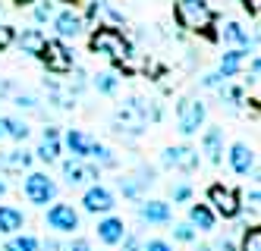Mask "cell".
Returning a JSON list of instances; mask_svg holds the SVG:
<instances>
[{"mask_svg": "<svg viewBox=\"0 0 261 251\" xmlns=\"http://www.w3.org/2000/svg\"><path fill=\"white\" fill-rule=\"evenodd\" d=\"M164 110L154 101L145 98H129L117 113H114V132L117 135H139L148 123H161Z\"/></svg>", "mask_w": 261, "mask_h": 251, "instance_id": "cell-1", "label": "cell"}, {"mask_svg": "<svg viewBox=\"0 0 261 251\" xmlns=\"http://www.w3.org/2000/svg\"><path fill=\"white\" fill-rule=\"evenodd\" d=\"M88 47H91V53H101V57L117 60V63H123V60L133 57L129 41L123 38V32L114 29V25H98L95 32H91V38H88Z\"/></svg>", "mask_w": 261, "mask_h": 251, "instance_id": "cell-2", "label": "cell"}, {"mask_svg": "<svg viewBox=\"0 0 261 251\" xmlns=\"http://www.w3.org/2000/svg\"><path fill=\"white\" fill-rule=\"evenodd\" d=\"M173 16L186 32H211L214 19H217L208 0H176Z\"/></svg>", "mask_w": 261, "mask_h": 251, "instance_id": "cell-3", "label": "cell"}, {"mask_svg": "<svg viewBox=\"0 0 261 251\" xmlns=\"http://www.w3.org/2000/svg\"><path fill=\"white\" fill-rule=\"evenodd\" d=\"M208 207L214 210V217H223V220H236L242 214V195L233 188V185H223V182H214L208 188Z\"/></svg>", "mask_w": 261, "mask_h": 251, "instance_id": "cell-4", "label": "cell"}, {"mask_svg": "<svg viewBox=\"0 0 261 251\" xmlns=\"http://www.w3.org/2000/svg\"><path fill=\"white\" fill-rule=\"evenodd\" d=\"M38 60L47 66L50 75H66L72 66H76V57H72V50L60 41V38H47V44H44Z\"/></svg>", "mask_w": 261, "mask_h": 251, "instance_id": "cell-5", "label": "cell"}, {"mask_svg": "<svg viewBox=\"0 0 261 251\" xmlns=\"http://www.w3.org/2000/svg\"><path fill=\"white\" fill-rule=\"evenodd\" d=\"M22 195H25L32 204L44 207V204H50L54 198H57V182H54L47 173L32 170L29 176H25V182H22Z\"/></svg>", "mask_w": 261, "mask_h": 251, "instance_id": "cell-6", "label": "cell"}, {"mask_svg": "<svg viewBox=\"0 0 261 251\" xmlns=\"http://www.w3.org/2000/svg\"><path fill=\"white\" fill-rule=\"evenodd\" d=\"M204 120H208V107H204L201 101H195V98H182L179 101V107H176V126H179L182 135H195L204 126Z\"/></svg>", "mask_w": 261, "mask_h": 251, "instance_id": "cell-7", "label": "cell"}, {"mask_svg": "<svg viewBox=\"0 0 261 251\" xmlns=\"http://www.w3.org/2000/svg\"><path fill=\"white\" fill-rule=\"evenodd\" d=\"M161 163L167 170H176V173H195L201 163V154L189 145H173V148H164Z\"/></svg>", "mask_w": 261, "mask_h": 251, "instance_id": "cell-8", "label": "cell"}, {"mask_svg": "<svg viewBox=\"0 0 261 251\" xmlns=\"http://www.w3.org/2000/svg\"><path fill=\"white\" fill-rule=\"evenodd\" d=\"M60 176L66 185H98L101 179V170L95 163H88V160H76V157H69L60 163Z\"/></svg>", "mask_w": 261, "mask_h": 251, "instance_id": "cell-9", "label": "cell"}, {"mask_svg": "<svg viewBox=\"0 0 261 251\" xmlns=\"http://www.w3.org/2000/svg\"><path fill=\"white\" fill-rule=\"evenodd\" d=\"M82 207L88 210V214H110V210L117 207V195L110 191L107 185H88L85 195H82Z\"/></svg>", "mask_w": 261, "mask_h": 251, "instance_id": "cell-10", "label": "cell"}, {"mask_svg": "<svg viewBox=\"0 0 261 251\" xmlns=\"http://www.w3.org/2000/svg\"><path fill=\"white\" fill-rule=\"evenodd\" d=\"M47 226L54 233H76L79 229V210L72 204H50L47 207Z\"/></svg>", "mask_w": 261, "mask_h": 251, "instance_id": "cell-11", "label": "cell"}, {"mask_svg": "<svg viewBox=\"0 0 261 251\" xmlns=\"http://www.w3.org/2000/svg\"><path fill=\"white\" fill-rule=\"evenodd\" d=\"M227 163H230V170L236 173V176H249V173H255V151L246 145V142H236V145H230V151H227Z\"/></svg>", "mask_w": 261, "mask_h": 251, "instance_id": "cell-12", "label": "cell"}, {"mask_svg": "<svg viewBox=\"0 0 261 251\" xmlns=\"http://www.w3.org/2000/svg\"><path fill=\"white\" fill-rule=\"evenodd\" d=\"M54 32H57L60 41L66 38H79L85 32V19L76 10H63V13H54Z\"/></svg>", "mask_w": 261, "mask_h": 251, "instance_id": "cell-13", "label": "cell"}, {"mask_svg": "<svg viewBox=\"0 0 261 251\" xmlns=\"http://www.w3.org/2000/svg\"><path fill=\"white\" fill-rule=\"evenodd\" d=\"M201 154L204 160L220 166L223 163V126H208L201 135Z\"/></svg>", "mask_w": 261, "mask_h": 251, "instance_id": "cell-14", "label": "cell"}, {"mask_svg": "<svg viewBox=\"0 0 261 251\" xmlns=\"http://www.w3.org/2000/svg\"><path fill=\"white\" fill-rule=\"evenodd\" d=\"M60 151H63V142H60V129L57 126H47L41 132V142H38V151L32 154V157H38L44 163H54L60 157Z\"/></svg>", "mask_w": 261, "mask_h": 251, "instance_id": "cell-15", "label": "cell"}, {"mask_svg": "<svg viewBox=\"0 0 261 251\" xmlns=\"http://www.w3.org/2000/svg\"><path fill=\"white\" fill-rule=\"evenodd\" d=\"M139 220L151 226H167L173 220V210L167 201H139Z\"/></svg>", "mask_w": 261, "mask_h": 251, "instance_id": "cell-16", "label": "cell"}, {"mask_svg": "<svg viewBox=\"0 0 261 251\" xmlns=\"http://www.w3.org/2000/svg\"><path fill=\"white\" fill-rule=\"evenodd\" d=\"M60 142L66 145V151L72 154L76 160H88V151H91V135H85L82 129H66V135H60Z\"/></svg>", "mask_w": 261, "mask_h": 251, "instance_id": "cell-17", "label": "cell"}, {"mask_svg": "<svg viewBox=\"0 0 261 251\" xmlns=\"http://www.w3.org/2000/svg\"><path fill=\"white\" fill-rule=\"evenodd\" d=\"M126 233H129V229H126L123 217H110V214H107L104 220H98V239H101L104 245H120Z\"/></svg>", "mask_w": 261, "mask_h": 251, "instance_id": "cell-18", "label": "cell"}, {"mask_svg": "<svg viewBox=\"0 0 261 251\" xmlns=\"http://www.w3.org/2000/svg\"><path fill=\"white\" fill-rule=\"evenodd\" d=\"M189 223L195 233H214V226H217V217H214V210L208 204H189Z\"/></svg>", "mask_w": 261, "mask_h": 251, "instance_id": "cell-19", "label": "cell"}, {"mask_svg": "<svg viewBox=\"0 0 261 251\" xmlns=\"http://www.w3.org/2000/svg\"><path fill=\"white\" fill-rule=\"evenodd\" d=\"M246 60H249V50H239V47L227 50V53L220 57V69H217V75H220L223 82H227V79H233V75H239V72H242Z\"/></svg>", "mask_w": 261, "mask_h": 251, "instance_id": "cell-20", "label": "cell"}, {"mask_svg": "<svg viewBox=\"0 0 261 251\" xmlns=\"http://www.w3.org/2000/svg\"><path fill=\"white\" fill-rule=\"evenodd\" d=\"M32 166V151L16 148V151H0V173H19Z\"/></svg>", "mask_w": 261, "mask_h": 251, "instance_id": "cell-21", "label": "cell"}, {"mask_svg": "<svg viewBox=\"0 0 261 251\" xmlns=\"http://www.w3.org/2000/svg\"><path fill=\"white\" fill-rule=\"evenodd\" d=\"M22 226H25V214H22L19 207L0 204V233H4V236H16Z\"/></svg>", "mask_w": 261, "mask_h": 251, "instance_id": "cell-22", "label": "cell"}, {"mask_svg": "<svg viewBox=\"0 0 261 251\" xmlns=\"http://www.w3.org/2000/svg\"><path fill=\"white\" fill-rule=\"evenodd\" d=\"M29 123L16 117H0V142H25L29 138Z\"/></svg>", "mask_w": 261, "mask_h": 251, "instance_id": "cell-23", "label": "cell"}, {"mask_svg": "<svg viewBox=\"0 0 261 251\" xmlns=\"http://www.w3.org/2000/svg\"><path fill=\"white\" fill-rule=\"evenodd\" d=\"M16 44H19L22 53H32V57H41L44 44H47V35L41 29H25L22 35H16Z\"/></svg>", "mask_w": 261, "mask_h": 251, "instance_id": "cell-24", "label": "cell"}, {"mask_svg": "<svg viewBox=\"0 0 261 251\" xmlns=\"http://www.w3.org/2000/svg\"><path fill=\"white\" fill-rule=\"evenodd\" d=\"M223 41L233 44V47H239V50H252L255 38H252L246 29H242L239 22H227V25H223Z\"/></svg>", "mask_w": 261, "mask_h": 251, "instance_id": "cell-25", "label": "cell"}, {"mask_svg": "<svg viewBox=\"0 0 261 251\" xmlns=\"http://www.w3.org/2000/svg\"><path fill=\"white\" fill-rule=\"evenodd\" d=\"M88 160H95V166L101 170H117V154L110 151L107 145H101V142H91V151H88Z\"/></svg>", "mask_w": 261, "mask_h": 251, "instance_id": "cell-26", "label": "cell"}, {"mask_svg": "<svg viewBox=\"0 0 261 251\" xmlns=\"http://www.w3.org/2000/svg\"><path fill=\"white\" fill-rule=\"evenodd\" d=\"M41 248V242L35 239V236H10L7 239V245H4V251H38Z\"/></svg>", "mask_w": 261, "mask_h": 251, "instance_id": "cell-27", "label": "cell"}, {"mask_svg": "<svg viewBox=\"0 0 261 251\" xmlns=\"http://www.w3.org/2000/svg\"><path fill=\"white\" fill-rule=\"evenodd\" d=\"M120 191H123V198H133V201H142V191H145V185L133 176V173H129V176H123L120 182Z\"/></svg>", "mask_w": 261, "mask_h": 251, "instance_id": "cell-28", "label": "cell"}, {"mask_svg": "<svg viewBox=\"0 0 261 251\" xmlns=\"http://www.w3.org/2000/svg\"><path fill=\"white\" fill-rule=\"evenodd\" d=\"M239 251H261V229H258V223L246 226V233H242V245H239Z\"/></svg>", "mask_w": 261, "mask_h": 251, "instance_id": "cell-29", "label": "cell"}, {"mask_svg": "<svg viewBox=\"0 0 261 251\" xmlns=\"http://www.w3.org/2000/svg\"><path fill=\"white\" fill-rule=\"evenodd\" d=\"M13 104L19 107V110H29V113H38V107H41L38 94H32V91H19V94H13Z\"/></svg>", "mask_w": 261, "mask_h": 251, "instance_id": "cell-30", "label": "cell"}, {"mask_svg": "<svg viewBox=\"0 0 261 251\" xmlns=\"http://www.w3.org/2000/svg\"><path fill=\"white\" fill-rule=\"evenodd\" d=\"M170 198H173V204H186V201L192 198V185L186 182V179L170 182Z\"/></svg>", "mask_w": 261, "mask_h": 251, "instance_id": "cell-31", "label": "cell"}, {"mask_svg": "<svg viewBox=\"0 0 261 251\" xmlns=\"http://www.w3.org/2000/svg\"><path fill=\"white\" fill-rule=\"evenodd\" d=\"M95 88H98V94H107L110 98V94L117 91V75L114 72H98L95 75Z\"/></svg>", "mask_w": 261, "mask_h": 251, "instance_id": "cell-32", "label": "cell"}, {"mask_svg": "<svg viewBox=\"0 0 261 251\" xmlns=\"http://www.w3.org/2000/svg\"><path fill=\"white\" fill-rule=\"evenodd\" d=\"M195 236H198V233H195L189 223H173V239H176V242L192 245V242H195Z\"/></svg>", "mask_w": 261, "mask_h": 251, "instance_id": "cell-33", "label": "cell"}, {"mask_svg": "<svg viewBox=\"0 0 261 251\" xmlns=\"http://www.w3.org/2000/svg\"><path fill=\"white\" fill-rule=\"evenodd\" d=\"M242 207H249V214H252V217H258V210H261V191H258V185H252V191L246 195Z\"/></svg>", "mask_w": 261, "mask_h": 251, "instance_id": "cell-34", "label": "cell"}, {"mask_svg": "<svg viewBox=\"0 0 261 251\" xmlns=\"http://www.w3.org/2000/svg\"><path fill=\"white\" fill-rule=\"evenodd\" d=\"M220 98H223V104L239 107V104H242V91H239V88H233V85H223V88H220Z\"/></svg>", "mask_w": 261, "mask_h": 251, "instance_id": "cell-35", "label": "cell"}, {"mask_svg": "<svg viewBox=\"0 0 261 251\" xmlns=\"http://www.w3.org/2000/svg\"><path fill=\"white\" fill-rule=\"evenodd\" d=\"M54 19V4H38L35 7V22H47Z\"/></svg>", "mask_w": 261, "mask_h": 251, "instance_id": "cell-36", "label": "cell"}, {"mask_svg": "<svg viewBox=\"0 0 261 251\" xmlns=\"http://www.w3.org/2000/svg\"><path fill=\"white\" fill-rule=\"evenodd\" d=\"M13 41H16V32H13V25H0V50H7Z\"/></svg>", "mask_w": 261, "mask_h": 251, "instance_id": "cell-37", "label": "cell"}, {"mask_svg": "<svg viewBox=\"0 0 261 251\" xmlns=\"http://www.w3.org/2000/svg\"><path fill=\"white\" fill-rule=\"evenodd\" d=\"M120 245H123V251H142V242H139V236H133V233H126Z\"/></svg>", "mask_w": 261, "mask_h": 251, "instance_id": "cell-38", "label": "cell"}, {"mask_svg": "<svg viewBox=\"0 0 261 251\" xmlns=\"http://www.w3.org/2000/svg\"><path fill=\"white\" fill-rule=\"evenodd\" d=\"M142 251H176V248H173L170 242H164V239H151V242H148Z\"/></svg>", "mask_w": 261, "mask_h": 251, "instance_id": "cell-39", "label": "cell"}, {"mask_svg": "<svg viewBox=\"0 0 261 251\" xmlns=\"http://www.w3.org/2000/svg\"><path fill=\"white\" fill-rule=\"evenodd\" d=\"M63 251H91L88 239H72L69 245H63Z\"/></svg>", "mask_w": 261, "mask_h": 251, "instance_id": "cell-40", "label": "cell"}, {"mask_svg": "<svg viewBox=\"0 0 261 251\" xmlns=\"http://www.w3.org/2000/svg\"><path fill=\"white\" fill-rule=\"evenodd\" d=\"M220 82H223V79H220L217 72H211V75H204V79H201V85H204V88H220Z\"/></svg>", "mask_w": 261, "mask_h": 251, "instance_id": "cell-41", "label": "cell"}, {"mask_svg": "<svg viewBox=\"0 0 261 251\" xmlns=\"http://www.w3.org/2000/svg\"><path fill=\"white\" fill-rule=\"evenodd\" d=\"M38 251H63V242H60V239H47Z\"/></svg>", "mask_w": 261, "mask_h": 251, "instance_id": "cell-42", "label": "cell"}, {"mask_svg": "<svg viewBox=\"0 0 261 251\" xmlns=\"http://www.w3.org/2000/svg\"><path fill=\"white\" fill-rule=\"evenodd\" d=\"M249 75H252L249 82H252V85H258V75H261V63H258V57H252V72H249Z\"/></svg>", "mask_w": 261, "mask_h": 251, "instance_id": "cell-43", "label": "cell"}, {"mask_svg": "<svg viewBox=\"0 0 261 251\" xmlns=\"http://www.w3.org/2000/svg\"><path fill=\"white\" fill-rule=\"evenodd\" d=\"M195 251H217V245H214V242H201Z\"/></svg>", "mask_w": 261, "mask_h": 251, "instance_id": "cell-44", "label": "cell"}, {"mask_svg": "<svg viewBox=\"0 0 261 251\" xmlns=\"http://www.w3.org/2000/svg\"><path fill=\"white\" fill-rule=\"evenodd\" d=\"M7 94H10V82L4 79V82H0V98H7Z\"/></svg>", "mask_w": 261, "mask_h": 251, "instance_id": "cell-45", "label": "cell"}, {"mask_svg": "<svg viewBox=\"0 0 261 251\" xmlns=\"http://www.w3.org/2000/svg\"><path fill=\"white\" fill-rule=\"evenodd\" d=\"M7 191H10V185H7L4 179H0V198H4V195H7Z\"/></svg>", "mask_w": 261, "mask_h": 251, "instance_id": "cell-46", "label": "cell"}, {"mask_svg": "<svg viewBox=\"0 0 261 251\" xmlns=\"http://www.w3.org/2000/svg\"><path fill=\"white\" fill-rule=\"evenodd\" d=\"M13 4H19V7H22V4H32V0H13Z\"/></svg>", "mask_w": 261, "mask_h": 251, "instance_id": "cell-47", "label": "cell"}, {"mask_svg": "<svg viewBox=\"0 0 261 251\" xmlns=\"http://www.w3.org/2000/svg\"><path fill=\"white\" fill-rule=\"evenodd\" d=\"M63 4H79V0H63Z\"/></svg>", "mask_w": 261, "mask_h": 251, "instance_id": "cell-48", "label": "cell"}]
</instances>
